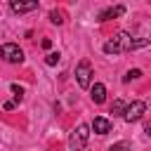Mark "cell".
<instances>
[{"label":"cell","mask_w":151,"mask_h":151,"mask_svg":"<svg viewBox=\"0 0 151 151\" xmlns=\"http://www.w3.org/2000/svg\"><path fill=\"white\" fill-rule=\"evenodd\" d=\"M146 45H149V38L134 40L130 33L120 31V33H116L109 42H104V52H106V54H123V52H132V50H137V47H146Z\"/></svg>","instance_id":"cell-1"},{"label":"cell","mask_w":151,"mask_h":151,"mask_svg":"<svg viewBox=\"0 0 151 151\" xmlns=\"http://www.w3.org/2000/svg\"><path fill=\"white\" fill-rule=\"evenodd\" d=\"M87 139H90V125L80 123V125L71 132V137H68V146H71L73 151H80V149H85Z\"/></svg>","instance_id":"cell-2"},{"label":"cell","mask_w":151,"mask_h":151,"mask_svg":"<svg viewBox=\"0 0 151 151\" xmlns=\"http://www.w3.org/2000/svg\"><path fill=\"white\" fill-rule=\"evenodd\" d=\"M76 80L83 90H87L92 85V64L87 59H80V64L76 66Z\"/></svg>","instance_id":"cell-3"},{"label":"cell","mask_w":151,"mask_h":151,"mask_svg":"<svg viewBox=\"0 0 151 151\" xmlns=\"http://www.w3.org/2000/svg\"><path fill=\"white\" fill-rule=\"evenodd\" d=\"M0 54H2V59L9 61V64H21V61H24V50H21L19 45H14V42H5L2 50H0Z\"/></svg>","instance_id":"cell-4"},{"label":"cell","mask_w":151,"mask_h":151,"mask_svg":"<svg viewBox=\"0 0 151 151\" xmlns=\"http://www.w3.org/2000/svg\"><path fill=\"white\" fill-rule=\"evenodd\" d=\"M144 111H146V104H144V101H132V104L125 106L123 120H125V123H134V120H139V118L144 116Z\"/></svg>","instance_id":"cell-5"},{"label":"cell","mask_w":151,"mask_h":151,"mask_svg":"<svg viewBox=\"0 0 151 151\" xmlns=\"http://www.w3.org/2000/svg\"><path fill=\"white\" fill-rule=\"evenodd\" d=\"M9 9L14 14H28L38 9V0H9Z\"/></svg>","instance_id":"cell-6"},{"label":"cell","mask_w":151,"mask_h":151,"mask_svg":"<svg viewBox=\"0 0 151 151\" xmlns=\"http://www.w3.org/2000/svg\"><path fill=\"white\" fill-rule=\"evenodd\" d=\"M125 14V7L123 5H113V7H106V9H101L99 12V21H111V19H118V17H123Z\"/></svg>","instance_id":"cell-7"},{"label":"cell","mask_w":151,"mask_h":151,"mask_svg":"<svg viewBox=\"0 0 151 151\" xmlns=\"http://www.w3.org/2000/svg\"><path fill=\"white\" fill-rule=\"evenodd\" d=\"M90 97H92L94 104H104V99H106V87H104L101 83L90 85Z\"/></svg>","instance_id":"cell-8"},{"label":"cell","mask_w":151,"mask_h":151,"mask_svg":"<svg viewBox=\"0 0 151 151\" xmlns=\"http://www.w3.org/2000/svg\"><path fill=\"white\" fill-rule=\"evenodd\" d=\"M92 130H94L97 134H109V132H111V123H109L106 118L97 116V118L92 120Z\"/></svg>","instance_id":"cell-9"},{"label":"cell","mask_w":151,"mask_h":151,"mask_svg":"<svg viewBox=\"0 0 151 151\" xmlns=\"http://www.w3.org/2000/svg\"><path fill=\"white\" fill-rule=\"evenodd\" d=\"M50 21H52L54 26H61V24L66 21V14H64L61 9H52V12H50Z\"/></svg>","instance_id":"cell-10"},{"label":"cell","mask_w":151,"mask_h":151,"mask_svg":"<svg viewBox=\"0 0 151 151\" xmlns=\"http://www.w3.org/2000/svg\"><path fill=\"white\" fill-rule=\"evenodd\" d=\"M125 106H127V104H125L123 99H116V101L111 104V113H113V116H120V118H123V113H125Z\"/></svg>","instance_id":"cell-11"},{"label":"cell","mask_w":151,"mask_h":151,"mask_svg":"<svg viewBox=\"0 0 151 151\" xmlns=\"http://www.w3.org/2000/svg\"><path fill=\"white\" fill-rule=\"evenodd\" d=\"M9 90H12V94H14V101H17V104H21V99H24V87H21V85H17V83H12V87H9Z\"/></svg>","instance_id":"cell-12"},{"label":"cell","mask_w":151,"mask_h":151,"mask_svg":"<svg viewBox=\"0 0 151 151\" xmlns=\"http://www.w3.org/2000/svg\"><path fill=\"white\" fill-rule=\"evenodd\" d=\"M137 78H142V71H139V68H130V71L123 76V83H130V80H137Z\"/></svg>","instance_id":"cell-13"},{"label":"cell","mask_w":151,"mask_h":151,"mask_svg":"<svg viewBox=\"0 0 151 151\" xmlns=\"http://www.w3.org/2000/svg\"><path fill=\"white\" fill-rule=\"evenodd\" d=\"M59 59H61L59 52H50V54L45 57V64H47V66H54V64H59Z\"/></svg>","instance_id":"cell-14"},{"label":"cell","mask_w":151,"mask_h":151,"mask_svg":"<svg viewBox=\"0 0 151 151\" xmlns=\"http://www.w3.org/2000/svg\"><path fill=\"white\" fill-rule=\"evenodd\" d=\"M109 151H130V144L127 142H118V144H111Z\"/></svg>","instance_id":"cell-15"},{"label":"cell","mask_w":151,"mask_h":151,"mask_svg":"<svg viewBox=\"0 0 151 151\" xmlns=\"http://www.w3.org/2000/svg\"><path fill=\"white\" fill-rule=\"evenodd\" d=\"M14 106H17V101H14V99H12V101H5V104H2V109H5V111H12Z\"/></svg>","instance_id":"cell-16"},{"label":"cell","mask_w":151,"mask_h":151,"mask_svg":"<svg viewBox=\"0 0 151 151\" xmlns=\"http://www.w3.org/2000/svg\"><path fill=\"white\" fill-rule=\"evenodd\" d=\"M40 45H42V47H45V50H50V47H52V40H50V38H45V40H42V42H40Z\"/></svg>","instance_id":"cell-17"},{"label":"cell","mask_w":151,"mask_h":151,"mask_svg":"<svg viewBox=\"0 0 151 151\" xmlns=\"http://www.w3.org/2000/svg\"><path fill=\"white\" fill-rule=\"evenodd\" d=\"M144 132H146V134L151 137V123H146V125H144Z\"/></svg>","instance_id":"cell-18"}]
</instances>
